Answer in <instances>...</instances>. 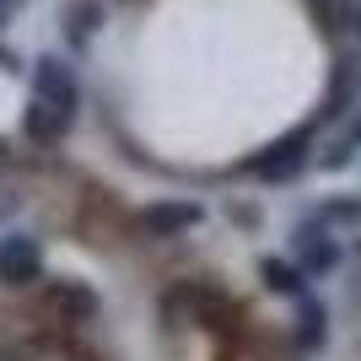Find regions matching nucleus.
I'll return each mask as SVG.
<instances>
[{
  "label": "nucleus",
  "instance_id": "obj_1",
  "mask_svg": "<svg viewBox=\"0 0 361 361\" xmlns=\"http://www.w3.org/2000/svg\"><path fill=\"white\" fill-rule=\"evenodd\" d=\"M307 162H313V124H302V130H291V135L270 140L259 157L243 162V173L259 178V183H291V178H302Z\"/></svg>",
  "mask_w": 361,
  "mask_h": 361
},
{
  "label": "nucleus",
  "instance_id": "obj_2",
  "mask_svg": "<svg viewBox=\"0 0 361 361\" xmlns=\"http://www.w3.org/2000/svg\"><path fill=\"white\" fill-rule=\"evenodd\" d=\"M38 313L49 318V324H60V329H87L92 318H97V291L87 286V281H38Z\"/></svg>",
  "mask_w": 361,
  "mask_h": 361
},
{
  "label": "nucleus",
  "instance_id": "obj_3",
  "mask_svg": "<svg viewBox=\"0 0 361 361\" xmlns=\"http://www.w3.org/2000/svg\"><path fill=\"white\" fill-rule=\"evenodd\" d=\"M32 97L49 103L54 114H65V119L81 114V81H75V71L60 60V54H44V60L32 65Z\"/></svg>",
  "mask_w": 361,
  "mask_h": 361
},
{
  "label": "nucleus",
  "instance_id": "obj_4",
  "mask_svg": "<svg viewBox=\"0 0 361 361\" xmlns=\"http://www.w3.org/2000/svg\"><path fill=\"white\" fill-rule=\"evenodd\" d=\"M205 221L195 200H157V205H140L135 211V232L151 243H167V238H183V232H195Z\"/></svg>",
  "mask_w": 361,
  "mask_h": 361
},
{
  "label": "nucleus",
  "instance_id": "obj_5",
  "mask_svg": "<svg viewBox=\"0 0 361 361\" xmlns=\"http://www.w3.org/2000/svg\"><path fill=\"white\" fill-rule=\"evenodd\" d=\"M44 281V248L27 238V232H6L0 238V286L27 291Z\"/></svg>",
  "mask_w": 361,
  "mask_h": 361
},
{
  "label": "nucleus",
  "instance_id": "obj_6",
  "mask_svg": "<svg viewBox=\"0 0 361 361\" xmlns=\"http://www.w3.org/2000/svg\"><path fill=\"white\" fill-rule=\"evenodd\" d=\"M291 254H297V270L313 281V275H329L334 264H340V243H334L329 226L318 221H302L297 232H291Z\"/></svg>",
  "mask_w": 361,
  "mask_h": 361
},
{
  "label": "nucleus",
  "instance_id": "obj_7",
  "mask_svg": "<svg viewBox=\"0 0 361 361\" xmlns=\"http://www.w3.org/2000/svg\"><path fill=\"white\" fill-rule=\"evenodd\" d=\"M356 103H361V54H340V60H334V71H329V92H324L318 124L345 119Z\"/></svg>",
  "mask_w": 361,
  "mask_h": 361
},
{
  "label": "nucleus",
  "instance_id": "obj_8",
  "mask_svg": "<svg viewBox=\"0 0 361 361\" xmlns=\"http://www.w3.org/2000/svg\"><path fill=\"white\" fill-rule=\"evenodd\" d=\"M356 151H361V103L345 114L340 135H334V140H329V151L318 157V167H324V173H340V167H350V162H356Z\"/></svg>",
  "mask_w": 361,
  "mask_h": 361
},
{
  "label": "nucleus",
  "instance_id": "obj_9",
  "mask_svg": "<svg viewBox=\"0 0 361 361\" xmlns=\"http://www.w3.org/2000/svg\"><path fill=\"white\" fill-rule=\"evenodd\" d=\"M71 124L75 119H65V114H54L49 103L32 97V108H27V140H32V146H49V151H54L65 135H71Z\"/></svg>",
  "mask_w": 361,
  "mask_h": 361
},
{
  "label": "nucleus",
  "instance_id": "obj_10",
  "mask_svg": "<svg viewBox=\"0 0 361 361\" xmlns=\"http://www.w3.org/2000/svg\"><path fill=\"white\" fill-rule=\"evenodd\" d=\"M291 334H297L302 350H318L324 340H329V313H324V302H313L307 291L297 297V329Z\"/></svg>",
  "mask_w": 361,
  "mask_h": 361
},
{
  "label": "nucleus",
  "instance_id": "obj_11",
  "mask_svg": "<svg viewBox=\"0 0 361 361\" xmlns=\"http://www.w3.org/2000/svg\"><path fill=\"white\" fill-rule=\"evenodd\" d=\"M97 27H103V0H71L65 6V38L75 49H87L97 38Z\"/></svg>",
  "mask_w": 361,
  "mask_h": 361
},
{
  "label": "nucleus",
  "instance_id": "obj_12",
  "mask_svg": "<svg viewBox=\"0 0 361 361\" xmlns=\"http://www.w3.org/2000/svg\"><path fill=\"white\" fill-rule=\"evenodd\" d=\"M259 281H264L275 297H302V291H307V275H302L297 264H286V259H259Z\"/></svg>",
  "mask_w": 361,
  "mask_h": 361
},
{
  "label": "nucleus",
  "instance_id": "obj_13",
  "mask_svg": "<svg viewBox=\"0 0 361 361\" xmlns=\"http://www.w3.org/2000/svg\"><path fill=\"white\" fill-rule=\"evenodd\" d=\"M307 221H318V226H350V221H361V200H329V205H318Z\"/></svg>",
  "mask_w": 361,
  "mask_h": 361
},
{
  "label": "nucleus",
  "instance_id": "obj_14",
  "mask_svg": "<svg viewBox=\"0 0 361 361\" xmlns=\"http://www.w3.org/2000/svg\"><path fill=\"white\" fill-rule=\"evenodd\" d=\"M0 71H6V75H16V71H22V54H16L11 44H0Z\"/></svg>",
  "mask_w": 361,
  "mask_h": 361
},
{
  "label": "nucleus",
  "instance_id": "obj_15",
  "mask_svg": "<svg viewBox=\"0 0 361 361\" xmlns=\"http://www.w3.org/2000/svg\"><path fill=\"white\" fill-rule=\"evenodd\" d=\"M345 32H350V38H356V49H361V0H356V6H350V16H345Z\"/></svg>",
  "mask_w": 361,
  "mask_h": 361
},
{
  "label": "nucleus",
  "instance_id": "obj_16",
  "mask_svg": "<svg viewBox=\"0 0 361 361\" xmlns=\"http://www.w3.org/2000/svg\"><path fill=\"white\" fill-rule=\"evenodd\" d=\"M22 6H27V0H0V27H6V22H11V16L22 11Z\"/></svg>",
  "mask_w": 361,
  "mask_h": 361
},
{
  "label": "nucleus",
  "instance_id": "obj_17",
  "mask_svg": "<svg viewBox=\"0 0 361 361\" xmlns=\"http://www.w3.org/2000/svg\"><path fill=\"white\" fill-rule=\"evenodd\" d=\"M6 162H11V146H6V140H0V167H6Z\"/></svg>",
  "mask_w": 361,
  "mask_h": 361
}]
</instances>
